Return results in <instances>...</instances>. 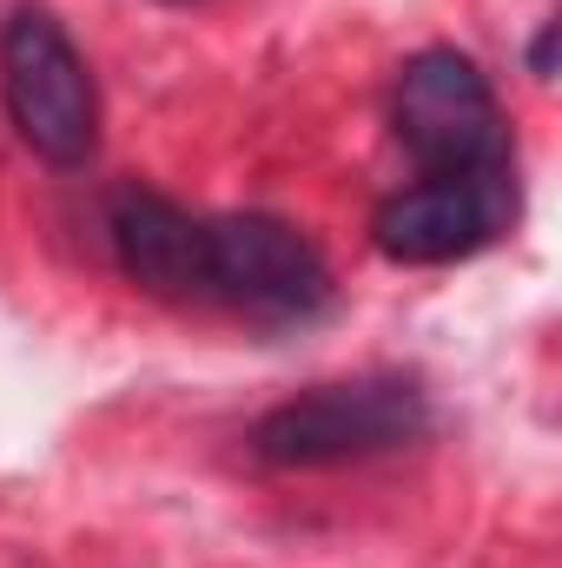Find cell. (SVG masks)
Wrapping results in <instances>:
<instances>
[{"label": "cell", "instance_id": "7", "mask_svg": "<svg viewBox=\"0 0 562 568\" xmlns=\"http://www.w3.org/2000/svg\"><path fill=\"white\" fill-rule=\"evenodd\" d=\"M530 73H536V80H550V73H556V20L530 40Z\"/></svg>", "mask_w": 562, "mask_h": 568}, {"label": "cell", "instance_id": "1", "mask_svg": "<svg viewBox=\"0 0 562 568\" xmlns=\"http://www.w3.org/2000/svg\"><path fill=\"white\" fill-rule=\"evenodd\" d=\"M436 429V404L418 371H364L311 384L252 424V456L272 469H344L398 456Z\"/></svg>", "mask_w": 562, "mask_h": 568}, {"label": "cell", "instance_id": "6", "mask_svg": "<svg viewBox=\"0 0 562 568\" xmlns=\"http://www.w3.org/2000/svg\"><path fill=\"white\" fill-rule=\"evenodd\" d=\"M199 225H205V219L185 212L179 199L145 192V185H127V192H113V205H107L113 265L140 284L145 297L192 304V278H199Z\"/></svg>", "mask_w": 562, "mask_h": 568}, {"label": "cell", "instance_id": "8", "mask_svg": "<svg viewBox=\"0 0 562 568\" xmlns=\"http://www.w3.org/2000/svg\"><path fill=\"white\" fill-rule=\"evenodd\" d=\"M172 7H199V0H172Z\"/></svg>", "mask_w": 562, "mask_h": 568}, {"label": "cell", "instance_id": "4", "mask_svg": "<svg viewBox=\"0 0 562 568\" xmlns=\"http://www.w3.org/2000/svg\"><path fill=\"white\" fill-rule=\"evenodd\" d=\"M0 106L20 145L53 172H80L100 152V87L73 33L47 7H20L0 27Z\"/></svg>", "mask_w": 562, "mask_h": 568}, {"label": "cell", "instance_id": "5", "mask_svg": "<svg viewBox=\"0 0 562 568\" xmlns=\"http://www.w3.org/2000/svg\"><path fill=\"white\" fill-rule=\"evenodd\" d=\"M523 212L516 172H483V179H411L404 192H391L371 219V239L391 265H456L490 252Z\"/></svg>", "mask_w": 562, "mask_h": 568}, {"label": "cell", "instance_id": "3", "mask_svg": "<svg viewBox=\"0 0 562 568\" xmlns=\"http://www.w3.org/2000/svg\"><path fill=\"white\" fill-rule=\"evenodd\" d=\"M391 133L411 152L418 179H483L516 172V140L490 73L456 47H423L398 67Z\"/></svg>", "mask_w": 562, "mask_h": 568}, {"label": "cell", "instance_id": "2", "mask_svg": "<svg viewBox=\"0 0 562 568\" xmlns=\"http://www.w3.org/2000/svg\"><path fill=\"white\" fill-rule=\"evenodd\" d=\"M192 304L232 311L252 324H311L338 304L324 252L272 212H219L199 225V278Z\"/></svg>", "mask_w": 562, "mask_h": 568}]
</instances>
